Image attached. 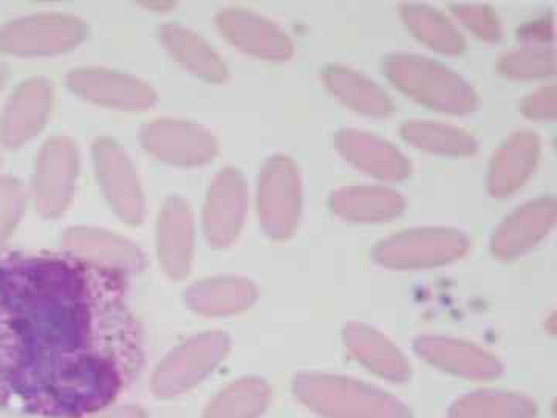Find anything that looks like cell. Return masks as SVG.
<instances>
[{"mask_svg":"<svg viewBox=\"0 0 557 418\" xmlns=\"http://www.w3.org/2000/svg\"><path fill=\"white\" fill-rule=\"evenodd\" d=\"M556 214L555 197H537L515 209L494 231L491 239L494 256L511 260L527 255L555 229Z\"/></svg>","mask_w":557,"mask_h":418,"instance_id":"obj_14","label":"cell"},{"mask_svg":"<svg viewBox=\"0 0 557 418\" xmlns=\"http://www.w3.org/2000/svg\"><path fill=\"white\" fill-rule=\"evenodd\" d=\"M220 33L234 47L269 61H287L295 46L287 33L267 17L242 9L220 11L215 17Z\"/></svg>","mask_w":557,"mask_h":418,"instance_id":"obj_16","label":"cell"},{"mask_svg":"<svg viewBox=\"0 0 557 418\" xmlns=\"http://www.w3.org/2000/svg\"><path fill=\"white\" fill-rule=\"evenodd\" d=\"M454 14L469 32L486 42H497L502 38V22L496 11L486 3H454Z\"/></svg>","mask_w":557,"mask_h":418,"instance_id":"obj_32","label":"cell"},{"mask_svg":"<svg viewBox=\"0 0 557 418\" xmlns=\"http://www.w3.org/2000/svg\"><path fill=\"white\" fill-rule=\"evenodd\" d=\"M248 212V186L236 168H225L209 186L203 207V231L215 248L230 247L239 237Z\"/></svg>","mask_w":557,"mask_h":418,"instance_id":"obj_11","label":"cell"},{"mask_svg":"<svg viewBox=\"0 0 557 418\" xmlns=\"http://www.w3.org/2000/svg\"><path fill=\"white\" fill-rule=\"evenodd\" d=\"M230 348V336L223 332L201 333L185 341L160 362L153 373V392L171 398L189 391L218 368Z\"/></svg>","mask_w":557,"mask_h":418,"instance_id":"obj_7","label":"cell"},{"mask_svg":"<svg viewBox=\"0 0 557 418\" xmlns=\"http://www.w3.org/2000/svg\"><path fill=\"white\" fill-rule=\"evenodd\" d=\"M53 108V87L44 78L24 81L11 94L0 119V142L5 148H21L46 126Z\"/></svg>","mask_w":557,"mask_h":418,"instance_id":"obj_15","label":"cell"},{"mask_svg":"<svg viewBox=\"0 0 557 418\" xmlns=\"http://www.w3.org/2000/svg\"><path fill=\"white\" fill-rule=\"evenodd\" d=\"M260 225L271 239L295 234L302 212V180L287 156L270 157L260 171L256 193Z\"/></svg>","mask_w":557,"mask_h":418,"instance_id":"obj_5","label":"cell"},{"mask_svg":"<svg viewBox=\"0 0 557 418\" xmlns=\"http://www.w3.org/2000/svg\"><path fill=\"white\" fill-rule=\"evenodd\" d=\"M518 39L523 46H553L555 22L552 17H541L527 22L518 30Z\"/></svg>","mask_w":557,"mask_h":418,"instance_id":"obj_34","label":"cell"},{"mask_svg":"<svg viewBox=\"0 0 557 418\" xmlns=\"http://www.w3.org/2000/svg\"><path fill=\"white\" fill-rule=\"evenodd\" d=\"M67 86L84 100L106 108L143 110L156 104L157 91L146 81L101 67H81L67 75Z\"/></svg>","mask_w":557,"mask_h":418,"instance_id":"obj_12","label":"cell"},{"mask_svg":"<svg viewBox=\"0 0 557 418\" xmlns=\"http://www.w3.org/2000/svg\"><path fill=\"white\" fill-rule=\"evenodd\" d=\"M293 389L300 403L324 418H412L401 399L348 377L302 373Z\"/></svg>","mask_w":557,"mask_h":418,"instance_id":"obj_2","label":"cell"},{"mask_svg":"<svg viewBox=\"0 0 557 418\" xmlns=\"http://www.w3.org/2000/svg\"><path fill=\"white\" fill-rule=\"evenodd\" d=\"M329 90L347 108L364 115L386 119L394 113V101L375 81L346 65L333 64L324 70Z\"/></svg>","mask_w":557,"mask_h":418,"instance_id":"obj_24","label":"cell"},{"mask_svg":"<svg viewBox=\"0 0 557 418\" xmlns=\"http://www.w3.org/2000/svg\"><path fill=\"white\" fill-rule=\"evenodd\" d=\"M335 148L357 170L387 182L408 179L412 167L405 153L379 135L359 130L336 134Z\"/></svg>","mask_w":557,"mask_h":418,"instance_id":"obj_19","label":"cell"},{"mask_svg":"<svg viewBox=\"0 0 557 418\" xmlns=\"http://www.w3.org/2000/svg\"><path fill=\"white\" fill-rule=\"evenodd\" d=\"M196 249V220L188 201L178 196L164 200L157 219V251L171 279L188 276Z\"/></svg>","mask_w":557,"mask_h":418,"instance_id":"obj_17","label":"cell"},{"mask_svg":"<svg viewBox=\"0 0 557 418\" xmlns=\"http://www.w3.org/2000/svg\"><path fill=\"white\" fill-rule=\"evenodd\" d=\"M7 76H9V69L3 62H0V89H2L3 84H5Z\"/></svg>","mask_w":557,"mask_h":418,"instance_id":"obj_36","label":"cell"},{"mask_svg":"<svg viewBox=\"0 0 557 418\" xmlns=\"http://www.w3.org/2000/svg\"><path fill=\"white\" fill-rule=\"evenodd\" d=\"M556 49L553 46H523L500 58L498 70L511 79H541L555 75Z\"/></svg>","mask_w":557,"mask_h":418,"instance_id":"obj_30","label":"cell"},{"mask_svg":"<svg viewBox=\"0 0 557 418\" xmlns=\"http://www.w3.org/2000/svg\"><path fill=\"white\" fill-rule=\"evenodd\" d=\"M79 150L72 138L57 135L44 143L33 172L30 196L42 218L64 214L75 196Z\"/></svg>","mask_w":557,"mask_h":418,"instance_id":"obj_6","label":"cell"},{"mask_svg":"<svg viewBox=\"0 0 557 418\" xmlns=\"http://www.w3.org/2000/svg\"><path fill=\"white\" fill-rule=\"evenodd\" d=\"M533 399L515 392L480 391L458 398L449 418H536Z\"/></svg>","mask_w":557,"mask_h":418,"instance_id":"obj_28","label":"cell"},{"mask_svg":"<svg viewBox=\"0 0 557 418\" xmlns=\"http://www.w3.org/2000/svg\"><path fill=\"white\" fill-rule=\"evenodd\" d=\"M27 205V190L20 179L0 177V248L10 239Z\"/></svg>","mask_w":557,"mask_h":418,"instance_id":"obj_31","label":"cell"},{"mask_svg":"<svg viewBox=\"0 0 557 418\" xmlns=\"http://www.w3.org/2000/svg\"><path fill=\"white\" fill-rule=\"evenodd\" d=\"M86 36V24L72 14H33L0 27V50L20 57H51L76 49Z\"/></svg>","mask_w":557,"mask_h":418,"instance_id":"obj_8","label":"cell"},{"mask_svg":"<svg viewBox=\"0 0 557 418\" xmlns=\"http://www.w3.org/2000/svg\"><path fill=\"white\" fill-rule=\"evenodd\" d=\"M344 343L351 357L370 372L392 383H406L412 376L409 359L380 330L364 322H348L344 328Z\"/></svg>","mask_w":557,"mask_h":418,"instance_id":"obj_21","label":"cell"},{"mask_svg":"<svg viewBox=\"0 0 557 418\" xmlns=\"http://www.w3.org/2000/svg\"><path fill=\"white\" fill-rule=\"evenodd\" d=\"M469 247L463 231L429 226L386 237L373 249V259L392 270L437 269L463 258Z\"/></svg>","mask_w":557,"mask_h":418,"instance_id":"obj_4","label":"cell"},{"mask_svg":"<svg viewBox=\"0 0 557 418\" xmlns=\"http://www.w3.org/2000/svg\"><path fill=\"white\" fill-rule=\"evenodd\" d=\"M383 69L395 87L428 108L454 115L478 109L474 87L442 62L416 53H394L384 60Z\"/></svg>","mask_w":557,"mask_h":418,"instance_id":"obj_3","label":"cell"},{"mask_svg":"<svg viewBox=\"0 0 557 418\" xmlns=\"http://www.w3.org/2000/svg\"><path fill=\"white\" fill-rule=\"evenodd\" d=\"M139 138L150 156L175 167H201L219 152L215 135L193 121L153 120L143 127Z\"/></svg>","mask_w":557,"mask_h":418,"instance_id":"obj_10","label":"cell"},{"mask_svg":"<svg viewBox=\"0 0 557 418\" xmlns=\"http://www.w3.org/2000/svg\"><path fill=\"white\" fill-rule=\"evenodd\" d=\"M541 152L542 143L536 132L519 131L505 139L487 172L491 196L508 197L522 188L536 170Z\"/></svg>","mask_w":557,"mask_h":418,"instance_id":"obj_20","label":"cell"},{"mask_svg":"<svg viewBox=\"0 0 557 418\" xmlns=\"http://www.w3.org/2000/svg\"><path fill=\"white\" fill-rule=\"evenodd\" d=\"M523 115L531 120L553 121L557 116V91L555 86L541 87L528 95L522 102Z\"/></svg>","mask_w":557,"mask_h":418,"instance_id":"obj_33","label":"cell"},{"mask_svg":"<svg viewBox=\"0 0 557 418\" xmlns=\"http://www.w3.org/2000/svg\"><path fill=\"white\" fill-rule=\"evenodd\" d=\"M413 347L429 365L463 379L493 380L504 372V366L493 354L467 341L423 335L418 336Z\"/></svg>","mask_w":557,"mask_h":418,"instance_id":"obj_18","label":"cell"},{"mask_svg":"<svg viewBox=\"0 0 557 418\" xmlns=\"http://www.w3.org/2000/svg\"><path fill=\"white\" fill-rule=\"evenodd\" d=\"M413 148L446 157H469L478 152V139L461 127L438 121L410 120L399 130Z\"/></svg>","mask_w":557,"mask_h":418,"instance_id":"obj_27","label":"cell"},{"mask_svg":"<svg viewBox=\"0 0 557 418\" xmlns=\"http://www.w3.org/2000/svg\"><path fill=\"white\" fill-rule=\"evenodd\" d=\"M91 159L110 208L123 222L139 225L146 218L145 190L126 150L115 139L100 137L91 146Z\"/></svg>","mask_w":557,"mask_h":418,"instance_id":"obj_9","label":"cell"},{"mask_svg":"<svg viewBox=\"0 0 557 418\" xmlns=\"http://www.w3.org/2000/svg\"><path fill=\"white\" fill-rule=\"evenodd\" d=\"M159 36L174 60L194 75L211 83H222L228 78L225 62L219 57L218 51L212 49L211 44L197 33L175 22H168L159 28Z\"/></svg>","mask_w":557,"mask_h":418,"instance_id":"obj_25","label":"cell"},{"mask_svg":"<svg viewBox=\"0 0 557 418\" xmlns=\"http://www.w3.org/2000/svg\"><path fill=\"white\" fill-rule=\"evenodd\" d=\"M189 309L205 317H230L249 309L258 299V287L248 279L215 276L190 285L185 293Z\"/></svg>","mask_w":557,"mask_h":418,"instance_id":"obj_23","label":"cell"},{"mask_svg":"<svg viewBox=\"0 0 557 418\" xmlns=\"http://www.w3.org/2000/svg\"><path fill=\"white\" fill-rule=\"evenodd\" d=\"M64 253L129 278L146 269V256L135 242L113 231L72 226L61 237Z\"/></svg>","mask_w":557,"mask_h":418,"instance_id":"obj_13","label":"cell"},{"mask_svg":"<svg viewBox=\"0 0 557 418\" xmlns=\"http://www.w3.org/2000/svg\"><path fill=\"white\" fill-rule=\"evenodd\" d=\"M143 362L126 276L69 253L0 259V408L94 416L132 386Z\"/></svg>","mask_w":557,"mask_h":418,"instance_id":"obj_1","label":"cell"},{"mask_svg":"<svg viewBox=\"0 0 557 418\" xmlns=\"http://www.w3.org/2000/svg\"><path fill=\"white\" fill-rule=\"evenodd\" d=\"M97 418H146V414L145 410L135 408V406H126V408L110 410Z\"/></svg>","mask_w":557,"mask_h":418,"instance_id":"obj_35","label":"cell"},{"mask_svg":"<svg viewBox=\"0 0 557 418\" xmlns=\"http://www.w3.org/2000/svg\"><path fill=\"white\" fill-rule=\"evenodd\" d=\"M271 389L259 379L230 384L209 403L203 418H259L269 408Z\"/></svg>","mask_w":557,"mask_h":418,"instance_id":"obj_29","label":"cell"},{"mask_svg":"<svg viewBox=\"0 0 557 418\" xmlns=\"http://www.w3.org/2000/svg\"><path fill=\"white\" fill-rule=\"evenodd\" d=\"M406 200L398 190L379 185L346 186L330 196L333 214L347 222L380 223L398 218Z\"/></svg>","mask_w":557,"mask_h":418,"instance_id":"obj_22","label":"cell"},{"mask_svg":"<svg viewBox=\"0 0 557 418\" xmlns=\"http://www.w3.org/2000/svg\"><path fill=\"white\" fill-rule=\"evenodd\" d=\"M401 17L410 33L429 49L443 54H460L467 49V40L456 24L442 11L426 3L408 2L401 7Z\"/></svg>","mask_w":557,"mask_h":418,"instance_id":"obj_26","label":"cell"}]
</instances>
